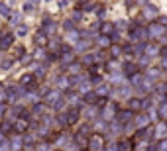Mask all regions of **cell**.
<instances>
[{
	"label": "cell",
	"mask_w": 167,
	"mask_h": 151,
	"mask_svg": "<svg viewBox=\"0 0 167 151\" xmlns=\"http://www.w3.org/2000/svg\"><path fill=\"white\" fill-rule=\"evenodd\" d=\"M47 149H49V147H47L45 143H43V145H37V151H47Z\"/></svg>",
	"instance_id": "2e32d148"
},
{
	"label": "cell",
	"mask_w": 167,
	"mask_h": 151,
	"mask_svg": "<svg viewBox=\"0 0 167 151\" xmlns=\"http://www.w3.org/2000/svg\"><path fill=\"white\" fill-rule=\"evenodd\" d=\"M108 43H110V41H108L106 35H104V37H98V45H100V47H108Z\"/></svg>",
	"instance_id": "4fadbf2b"
},
{
	"label": "cell",
	"mask_w": 167,
	"mask_h": 151,
	"mask_svg": "<svg viewBox=\"0 0 167 151\" xmlns=\"http://www.w3.org/2000/svg\"><path fill=\"white\" fill-rule=\"evenodd\" d=\"M163 32H165V26H161V24H153V26H149V28H147V33H149V35H153V37H159Z\"/></svg>",
	"instance_id": "6da1fadb"
},
{
	"label": "cell",
	"mask_w": 167,
	"mask_h": 151,
	"mask_svg": "<svg viewBox=\"0 0 167 151\" xmlns=\"http://www.w3.org/2000/svg\"><path fill=\"white\" fill-rule=\"evenodd\" d=\"M4 141H6V137H4V131H0V145H2Z\"/></svg>",
	"instance_id": "ac0fdd59"
},
{
	"label": "cell",
	"mask_w": 167,
	"mask_h": 151,
	"mask_svg": "<svg viewBox=\"0 0 167 151\" xmlns=\"http://www.w3.org/2000/svg\"><path fill=\"white\" fill-rule=\"evenodd\" d=\"M22 141H24V137H18V135H16V137H12L10 139V149L12 151H22L24 147H22Z\"/></svg>",
	"instance_id": "5b68a950"
},
{
	"label": "cell",
	"mask_w": 167,
	"mask_h": 151,
	"mask_svg": "<svg viewBox=\"0 0 167 151\" xmlns=\"http://www.w3.org/2000/svg\"><path fill=\"white\" fill-rule=\"evenodd\" d=\"M157 149H159V151H167V141H159Z\"/></svg>",
	"instance_id": "9a60e30c"
},
{
	"label": "cell",
	"mask_w": 167,
	"mask_h": 151,
	"mask_svg": "<svg viewBox=\"0 0 167 151\" xmlns=\"http://www.w3.org/2000/svg\"><path fill=\"white\" fill-rule=\"evenodd\" d=\"M28 33H30V28H28L26 24H20V26L16 28V35H18V37H26Z\"/></svg>",
	"instance_id": "ba28073f"
},
{
	"label": "cell",
	"mask_w": 167,
	"mask_h": 151,
	"mask_svg": "<svg viewBox=\"0 0 167 151\" xmlns=\"http://www.w3.org/2000/svg\"><path fill=\"white\" fill-rule=\"evenodd\" d=\"M4 112H6V106H4V104H0V118L4 116Z\"/></svg>",
	"instance_id": "e0dca14e"
},
{
	"label": "cell",
	"mask_w": 167,
	"mask_h": 151,
	"mask_svg": "<svg viewBox=\"0 0 167 151\" xmlns=\"http://www.w3.org/2000/svg\"><path fill=\"white\" fill-rule=\"evenodd\" d=\"M130 94H132V88L130 86H122V88L118 86V90H116V96L118 98H128Z\"/></svg>",
	"instance_id": "52a82bcc"
},
{
	"label": "cell",
	"mask_w": 167,
	"mask_h": 151,
	"mask_svg": "<svg viewBox=\"0 0 167 151\" xmlns=\"http://www.w3.org/2000/svg\"><path fill=\"white\" fill-rule=\"evenodd\" d=\"M12 43H14V35H12V33L2 35V39H0V49H8Z\"/></svg>",
	"instance_id": "3957f363"
},
{
	"label": "cell",
	"mask_w": 167,
	"mask_h": 151,
	"mask_svg": "<svg viewBox=\"0 0 167 151\" xmlns=\"http://www.w3.org/2000/svg\"><path fill=\"white\" fill-rule=\"evenodd\" d=\"M83 116L87 120H96V110H94V108H87V110L83 112Z\"/></svg>",
	"instance_id": "30bf717a"
},
{
	"label": "cell",
	"mask_w": 167,
	"mask_h": 151,
	"mask_svg": "<svg viewBox=\"0 0 167 151\" xmlns=\"http://www.w3.org/2000/svg\"><path fill=\"white\" fill-rule=\"evenodd\" d=\"M89 45H90V41H87V39H81V41L75 45V49H77V51H85Z\"/></svg>",
	"instance_id": "8fae6325"
},
{
	"label": "cell",
	"mask_w": 167,
	"mask_h": 151,
	"mask_svg": "<svg viewBox=\"0 0 167 151\" xmlns=\"http://www.w3.org/2000/svg\"><path fill=\"white\" fill-rule=\"evenodd\" d=\"M157 14H159V10H157L155 4H145V10H144L145 18H155Z\"/></svg>",
	"instance_id": "7a4b0ae2"
},
{
	"label": "cell",
	"mask_w": 167,
	"mask_h": 151,
	"mask_svg": "<svg viewBox=\"0 0 167 151\" xmlns=\"http://www.w3.org/2000/svg\"><path fill=\"white\" fill-rule=\"evenodd\" d=\"M153 133H155L159 139H161V137H165V133H167V124H165V122L157 124V128H155V131H153Z\"/></svg>",
	"instance_id": "8992f818"
},
{
	"label": "cell",
	"mask_w": 167,
	"mask_h": 151,
	"mask_svg": "<svg viewBox=\"0 0 167 151\" xmlns=\"http://www.w3.org/2000/svg\"><path fill=\"white\" fill-rule=\"evenodd\" d=\"M33 57H35V59H43V57H45V51H43V49H37V51L33 53Z\"/></svg>",
	"instance_id": "5bb4252c"
},
{
	"label": "cell",
	"mask_w": 167,
	"mask_h": 151,
	"mask_svg": "<svg viewBox=\"0 0 167 151\" xmlns=\"http://www.w3.org/2000/svg\"><path fill=\"white\" fill-rule=\"evenodd\" d=\"M147 122H149V116H145V114H142V116H138V122H136V128H144V126H147Z\"/></svg>",
	"instance_id": "9c48e42d"
},
{
	"label": "cell",
	"mask_w": 167,
	"mask_h": 151,
	"mask_svg": "<svg viewBox=\"0 0 167 151\" xmlns=\"http://www.w3.org/2000/svg\"><path fill=\"white\" fill-rule=\"evenodd\" d=\"M12 28H18L20 26V22H22V12H12V16L8 18Z\"/></svg>",
	"instance_id": "277c9868"
},
{
	"label": "cell",
	"mask_w": 167,
	"mask_h": 151,
	"mask_svg": "<svg viewBox=\"0 0 167 151\" xmlns=\"http://www.w3.org/2000/svg\"><path fill=\"white\" fill-rule=\"evenodd\" d=\"M108 92H110V86L108 85H100L98 90H96V94H108Z\"/></svg>",
	"instance_id": "7c38bea8"
}]
</instances>
